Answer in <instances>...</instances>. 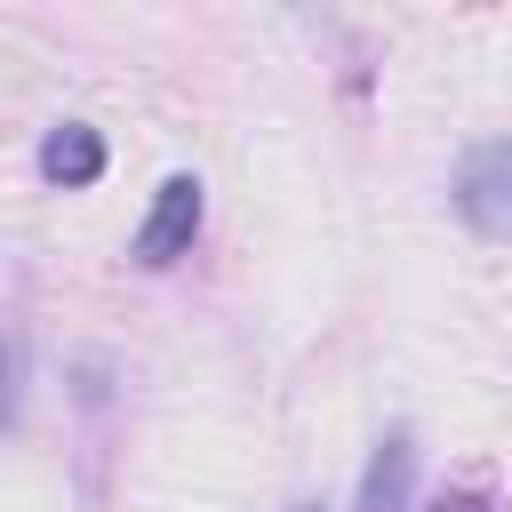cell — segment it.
<instances>
[{
  "label": "cell",
  "instance_id": "1",
  "mask_svg": "<svg viewBox=\"0 0 512 512\" xmlns=\"http://www.w3.org/2000/svg\"><path fill=\"white\" fill-rule=\"evenodd\" d=\"M448 208L464 216V232L512 240V136H488V144H472V152L456 160Z\"/></svg>",
  "mask_w": 512,
  "mask_h": 512
},
{
  "label": "cell",
  "instance_id": "2",
  "mask_svg": "<svg viewBox=\"0 0 512 512\" xmlns=\"http://www.w3.org/2000/svg\"><path fill=\"white\" fill-rule=\"evenodd\" d=\"M192 232H200V184L192 176H168L152 192L144 224H136V264H176L192 248Z\"/></svg>",
  "mask_w": 512,
  "mask_h": 512
},
{
  "label": "cell",
  "instance_id": "3",
  "mask_svg": "<svg viewBox=\"0 0 512 512\" xmlns=\"http://www.w3.org/2000/svg\"><path fill=\"white\" fill-rule=\"evenodd\" d=\"M40 176H48V184H64V192L96 184V176H104V136H96L88 120L48 128V136H40Z\"/></svg>",
  "mask_w": 512,
  "mask_h": 512
},
{
  "label": "cell",
  "instance_id": "4",
  "mask_svg": "<svg viewBox=\"0 0 512 512\" xmlns=\"http://www.w3.org/2000/svg\"><path fill=\"white\" fill-rule=\"evenodd\" d=\"M408 488H416V440L392 432L360 472V512H408Z\"/></svg>",
  "mask_w": 512,
  "mask_h": 512
},
{
  "label": "cell",
  "instance_id": "5",
  "mask_svg": "<svg viewBox=\"0 0 512 512\" xmlns=\"http://www.w3.org/2000/svg\"><path fill=\"white\" fill-rule=\"evenodd\" d=\"M16 408H24V336L0 320V424H16Z\"/></svg>",
  "mask_w": 512,
  "mask_h": 512
},
{
  "label": "cell",
  "instance_id": "6",
  "mask_svg": "<svg viewBox=\"0 0 512 512\" xmlns=\"http://www.w3.org/2000/svg\"><path fill=\"white\" fill-rule=\"evenodd\" d=\"M432 512H496V504H488V496H480V488H448V496H440V504H432Z\"/></svg>",
  "mask_w": 512,
  "mask_h": 512
},
{
  "label": "cell",
  "instance_id": "7",
  "mask_svg": "<svg viewBox=\"0 0 512 512\" xmlns=\"http://www.w3.org/2000/svg\"><path fill=\"white\" fill-rule=\"evenodd\" d=\"M296 512H320V504H296Z\"/></svg>",
  "mask_w": 512,
  "mask_h": 512
}]
</instances>
